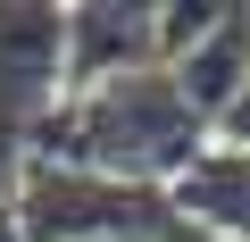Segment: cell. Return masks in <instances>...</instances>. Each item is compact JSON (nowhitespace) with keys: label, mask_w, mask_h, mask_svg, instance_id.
Masks as SVG:
<instances>
[{"label":"cell","mask_w":250,"mask_h":242,"mask_svg":"<svg viewBox=\"0 0 250 242\" xmlns=\"http://www.w3.org/2000/svg\"><path fill=\"white\" fill-rule=\"evenodd\" d=\"M159 67V0H67V92Z\"/></svg>","instance_id":"4"},{"label":"cell","mask_w":250,"mask_h":242,"mask_svg":"<svg viewBox=\"0 0 250 242\" xmlns=\"http://www.w3.org/2000/svg\"><path fill=\"white\" fill-rule=\"evenodd\" d=\"M167 209L192 217V225H208V234H225V242H250V151L208 142V151L167 184Z\"/></svg>","instance_id":"6"},{"label":"cell","mask_w":250,"mask_h":242,"mask_svg":"<svg viewBox=\"0 0 250 242\" xmlns=\"http://www.w3.org/2000/svg\"><path fill=\"white\" fill-rule=\"evenodd\" d=\"M208 142H225V151H250V84L233 92V109H225L217 126H208Z\"/></svg>","instance_id":"7"},{"label":"cell","mask_w":250,"mask_h":242,"mask_svg":"<svg viewBox=\"0 0 250 242\" xmlns=\"http://www.w3.org/2000/svg\"><path fill=\"white\" fill-rule=\"evenodd\" d=\"M167 75H175V92L192 100L200 126H217V117L233 109V92L250 84V0H225V17H217L192 50H175Z\"/></svg>","instance_id":"5"},{"label":"cell","mask_w":250,"mask_h":242,"mask_svg":"<svg viewBox=\"0 0 250 242\" xmlns=\"http://www.w3.org/2000/svg\"><path fill=\"white\" fill-rule=\"evenodd\" d=\"M9 200H17L25 242H159V225H167V192L117 184V176L67 167V159H25Z\"/></svg>","instance_id":"2"},{"label":"cell","mask_w":250,"mask_h":242,"mask_svg":"<svg viewBox=\"0 0 250 242\" xmlns=\"http://www.w3.org/2000/svg\"><path fill=\"white\" fill-rule=\"evenodd\" d=\"M0 242H25V225H17V200L0 192Z\"/></svg>","instance_id":"9"},{"label":"cell","mask_w":250,"mask_h":242,"mask_svg":"<svg viewBox=\"0 0 250 242\" xmlns=\"http://www.w3.org/2000/svg\"><path fill=\"white\" fill-rule=\"evenodd\" d=\"M159 242H225V234H208V225H192V217H175V209H167V225H159Z\"/></svg>","instance_id":"8"},{"label":"cell","mask_w":250,"mask_h":242,"mask_svg":"<svg viewBox=\"0 0 250 242\" xmlns=\"http://www.w3.org/2000/svg\"><path fill=\"white\" fill-rule=\"evenodd\" d=\"M59 100H67V9L59 0H0V192L50 134Z\"/></svg>","instance_id":"3"},{"label":"cell","mask_w":250,"mask_h":242,"mask_svg":"<svg viewBox=\"0 0 250 242\" xmlns=\"http://www.w3.org/2000/svg\"><path fill=\"white\" fill-rule=\"evenodd\" d=\"M200 151H208V126L192 117V100L175 92L167 67L117 75V84H92V92H67L59 117H50V134L34 142V159H67V167L142 184V192H167Z\"/></svg>","instance_id":"1"}]
</instances>
